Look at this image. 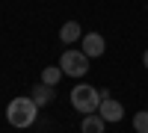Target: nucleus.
<instances>
[{
	"label": "nucleus",
	"mask_w": 148,
	"mask_h": 133,
	"mask_svg": "<svg viewBox=\"0 0 148 133\" xmlns=\"http://www.w3.org/2000/svg\"><path fill=\"white\" fill-rule=\"evenodd\" d=\"M59 77H62V68H59V65H47L42 71V83H47V86H56Z\"/></svg>",
	"instance_id": "obj_9"
},
{
	"label": "nucleus",
	"mask_w": 148,
	"mask_h": 133,
	"mask_svg": "<svg viewBox=\"0 0 148 133\" xmlns=\"http://www.w3.org/2000/svg\"><path fill=\"white\" fill-rule=\"evenodd\" d=\"M59 68H62V74H68V77H83L86 71H89V56L83 50H65L62 59H59Z\"/></svg>",
	"instance_id": "obj_3"
},
{
	"label": "nucleus",
	"mask_w": 148,
	"mask_h": 133,
	"mask_svg": "<svg viewBox=\"0 0 148 133\" xmlns=\"http://www.w3.org/2000/svg\"><path fill=\"white\" fill-rule=\"evenodd\" d=\"M98 115H101L107 124H116V121L125 118V106H121L119 101H113V98H104L101 106H98Z\"/></svg>",
	"instance_id": "obj_5"
},
{
	"label": "nucleus",
	"mask_w": 148,
	"mask_h": 133,
	"mask_svg": "<svg viewBox=\"0 0 148 133\" xmlns=\"http://www.w3.org/2000/svg\"><path fill=\"white\" fill-rule=\"evenodd\" d=\"M36 115H39V104L33 98H12L9 106H6V118L12 127H30L36 121Z\"/></svg>",
	"instance_id": "obj_1"
},
{
	"label": "nucleus",
	"mask_w": 148,
	"mask_h": 133,
	"mask_svg": "<svg viewBox=\"0 0 148 133\" xmlns=\"http://www.w3.org/2000/svg\"><path fill=\"white\" fill-rule=\"evenodd\" d=\"M80 50L89 56V59L104 56V53H107V42H104V35H101V33H86V35H83V47H80Z\"/></svg>",
	"instance_id": "obj_4"
},
{
	"label": "nucleus",
	"mask_w": 148,
	"mask_h": 133,
	"mask_svg": "<svg viewBox=\"0 0 148 133\" xmlns=\"http://www.w3.org/2000/svg\"><path fill=\"white\" fill-rule=\"evenodd\" d=\"M71 106L83 115L89 113H98V106H101V89L89 86V83H80V86L71 89Z\"/></svg>",
	"instance_id": "obj_2"
},
{
	"label": "nucleus",
	"mask_w": 148,
	"mask_h": 133,
	"mask_svg": "<svg viewBox=\"0 0 148 133\" xmlns=\"http://www.w3.org/2000/svg\"><path fill=\"white\" fill-rule=\"evenodd\" d=\"M133 130H136V133H148V110L133 115Z\"/></svg>",
	"instance_id": "obj_10"
},
{
	"label": "nucleus",
	"mask_w": 148,
	"mask_h": 133,
	"mask_svg": "<svg viewBox=\"0 0 148 133\" xmlns=\"http://www.w3.org/2000/svg\"><path fill=\"white\" fill-rule=\"evenodd\" d=\"M80 35H83V30H80L77 21H65L62 27H59V42H62V44H74Z\"/></svg>",
	"instance_id": "obj_6"
},
{
	"label": "nucleus",
	"mask_w": 148,
	"mask_h": 133,
	"mask_svg": "<svg viewBox=\"0 0 148 133\" xmlns=\"http://www.w3.org/2000/svg\"><path fill=\"white\" fill-rule=\"evenodd\" d=\"M30 98H33L36 104H39V106L51 104V101H53V86H47V83H39V86L33 89V95H30Z\"/></svg>",
	"instance_id": "obj_8"
},
{
	"label": "nucleus",
	"mask_w": 148,
	"mask_h": 133,
	"mask_svg": "<svg viewBox=\"0 0 148 133\" xmlns=\"http://www.w3.org/2000/svg\"><path fill=\"white\" fill-rule=\"evenodd\" d=\"M104 127H107V121L95 113L83 115V121H80V133H104Z\"/></svg>",
	"instance_id": "obj_7"
}]
</instances>
